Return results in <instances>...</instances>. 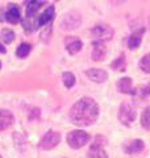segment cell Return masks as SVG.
Masks as SVG:
<instances>
[{"label": "cell", "instance_id": "9c48e42d", "mask_svg": "<svg viewBox=\"0 0 150 158\" xmlns=\"http://www.w3.org/2000/svg\"><path fill=\"white\" fill-rule=\"evenodd\" d=\"M53 17H54V7L50 6V7H48V8L45 9V11L37 17V21L33 24V29L46 25V24H49L50 21H52Z\"/></svg>", "mask_w": 150, "mask_h": 158}, {"label": "cell", "instance_id": "f1b7e54d", "mask_svg": "<svg viewBox=\"0 0 150 158\" xmlns=\"http://www.w3.org/2000/svg\"><path fill=\"white\" fill-rule=\"evenodd\" d=\"M0 69H2V62H0Z\"/></svg>", "mask_w": 150, "mask_h": 158}, {"label": "cell", "instance_id": "6da1fadb", "mask_svg": "<svg viewBox=\"0 0 150 158\" xmlns=\"http://www.w3.org/2000/svg\"><path fill=\"white\" fill-rule=\"evenodd\" d=\"M99 117V106L92 98H82L70 110V120L78 127L92 125Z\"/></svg>", "mask_w": 150, "mask_h": 158}, {"label": "cell", "instance_id": "4316f807", "mask_svg": "<svg viewBox=\"0 0 150 158\" xmlns=\"http://www.w3.org/2000/svg\"><path fill=\"white\" fill-rule=\"evenodd\" d=\"M6 52H7V49H6V48H4V45H3V44H2V42H0V53H3V54H4V53H6Z\"/></svg>", "mask_w": 150, "mask_h": 158}, {"label": "cell", "instance_id": "ba28073f", "mask_svg": "<svg viewBox=\"0 0 150 158\" xmlns=\"http://www.w3.org/2000/svg\"><path fill=\"white\" fill-rule=\"evenodd\" d=\"M106 57H107V48H106V45H104L103 41L96 40V41L92 44L91 58L94 59L95 62H100V61H104Z\"/></svg>", "mask_w": 150, "mask_h": 158}, {"label": "cell", "instance_id": "cb8c5ba5", "mask_svg": "<svg viewBox=\"0 0 150 158\" xmlns=\"http://www.w3.org/2000/svg\"><path fill=\"white\" fill-rule=\"evenodd\" d=\"M0 37L6 44H11L13 40H15V33L11 31V29H3L0 32Z\"/></svg>", "mask_w": 150, "mask_h": 158}, {"label": "cell", "instance_id": "4fadbf2b", "mask_svg": "<svg viewBox=\"0 0 150 158\" xmlns=\"http://www.w3.org/2000/svg\"><path fill=\"white\" fill-rule=\"evenodd\" d=\"M65 46L70 54H77L83 48V42L78 37H66L65 38Z\"/></svg>", "mask_w": 150, "mask_h": 158}, {"label": "cell", "instance_id": "8fae6325", "mask_svg": "<svg viewBox=\"0 0 150 158\" xmlns=\"http://www.w3.org/2000/svg\"><path fill=\"white\" fill-rule=\"evenodd\" d=\"M86 75L95 83H104L108 78L107 71L102 70V69H88L86 71Z\"/></svg>", "mask_w": 150, "mask_h": 158}, {"label": "cell", "instance_id": "9a60e30c", "mask_svg": "<svg viewBox=\"0 0 150 158\" xmlns=\"http://www.w3.org/2000/svg\"><path fill=\"white\" fill-rule=\"evenodd\" d=\"M144 32H145V29L141 28V29H138V31H134L131 34V37H129V41H128V48L131 49V50H134V49H137L140 45H141Z\"/></svg>", "mask_w": 150, "mask_h": 158}, {"label": "cell", "instance_id": "603a6c76", "mask_svg": "<svg viewBox=\"0 0 150 158\" xmlns=\"http://www.w3.org/2000/svg\"><path fill=\"white\" fill-rule=\"evenodd\" d=\"M140 69L144 73L150 74V54H146V56H144L141 58V61H140Z\"/></svg>", "mask_w": 150, "mask_h": 158}, {"label": "cell", "instance_id": "e0dca14e", "mask_svg": "<svg viewBox=\"0 0 150 158\" xmlns=\"http://www.w3.org/2000/svg\"><path fill=\"white\" fill-rule=\"evenodd\" d=\"M132 95L138 98V99L148 98L150 95V83H148V85H144V86H138L137 88H133Z\"/></svg>", "mask_w": 150, "mask_h": 158}, {"label": "cell", "instance_id": "3957f363", "mask_svg": "<svg viewBox=\"0 0 150 158\" xmlns=\"http://www.w3.org/2000/svg\"><path fill=\"white\" fill-rule=\"evenodd\" d=\"M90 141V135L84 131H73L67 135V144L73 149H81L84 145H87Z\"/></svg>", "mask_w": 150, "mask_h": 158}, {"label": "cell", "instance_id": "30bf717a", "mask_svg": "<svg viewBox=\"0 0 150 158\" xmlns=\"http://www.w3.org/2000/svg\"><path fill=\"white\" fill-rule=\"evenodd\" d=\"M46 3L45 0H27L25 2V12H27V17L32 19L33 16H36V13L44 4Z\"/></svg>", "mask_w": 150, "mask_h": 158}, {"label": "cell", "instance_id": "7402d4cb", "mask_svg": "<svg viewBox=\"0 0 150 158\" xmlns=\"http://www.w3.org/2000/svg\"><path fill=\"white\" fill-rule=\"evenodd\" d=\"M125 66H127V61H125V56H124V54H121V56H120L116 61L112 62V69H113V70L124 71Z\"/></svg>", "mask_w": 150, "mask_h": 158}, {"label": "cell", "instance_id": "44dd1931", "mask_svg": "<svg viewBox=\"0 0 150 158\" xmlns=\"http://www.w3.org/2000/svg\"><path fill=\"white\" fill-rule=\"evenodd\" d=\"M62 81H63V85L66 86V88H71V87H74L77 79H75V75L73 73L66 71V73H63V75H62Z\"/></svg>", "mask_w": 150, "mask_h": 158}, {"label": "cell", "instance_id": "83f0119b", "mask_svg": "<svg viewBox=\"0 0 150 158\" xmlns=\"http://www.w3.org/2000/svg\"><path fill=\"white\" fill-rule=\"evenodd\" d=\"M148 23H149V27H150V15H149V21Z\"/></svg>", "mask_w": 150, "mask_h": 158}, {"label": "cell", "instance_id": "ac0fdd59", "mask_svg": "<svg viewBox=\"0 0 150 158\" xmlns=\"http://www.w3.org/2000/svg\"><path fill=\"white\" fill-rule=\"evenodd\" d=\"M87 158H108L107 153L104 152L103 148H90V152L87 154Z\"/></svg>", "mask_w": 150, "mask_h": 158}, {"label": "cell", "instance_id": "52a82bcc", "mask_svg": "<svg viewBox=\"0 0 150 158\" xmlns=\"http://www.w3.org/2000/svg\"><path fill=\"white\" fill-rule=\"evenodd\" d=\"M3 16L4 17H2L0 20H6V21L11 23V24H17L20 21V19H21L20 8L16 6V4H8V7H7Z\"/></svg>", "mask_w": 150, "mask_h": 158}, {"label": "cell", "instance_id": "484cf974", "mask_svg": "<svg viewBox=\"0 0 150 158\" xmlns=\"http://www.w3.org/2000/svg\"><path fill=\"white\" fill-rule=\"evenodd\" d=\"M109 2H111L113 6H120V4H123L125 0H109Z\"/></svg>", "mask_w": 150, "mask_h": 158}, {"label": "cell", "instance_id": "d4e9b609", "mask_svg": "<svg viewBox=\"0 0 150 158\" xmlns=\"http://www.w3.org/2000/svg\"><path fill=\"white\" fill-rule=\"evenodd\" d=\"M107 144V138L103 137V136H96L94 138V142L91 144V146L94 148H104Z\"/></svg>", "mask_w": 150, "mask_h": 158}, {"label": "cell", "instance_id": "d6986e66", "mask_svg": "<svg viewBox=\"0 0 150 158\" xmlns=\"http://www.w3.org/2000/svg\"><path fill=\"white\" fill-rule=\"evenodd\" d=\"M31 50H32L31 44L23 42V44H20L19 48H17V50H16V56H17L19 58H25V57H28V54L31 53Z\"/></svg>", "mask_w": 150, "mask_h": 158}, {"label": "cell", "instance_id": "5bb4252c", "mask_svg": "<svg viewBox=\"0 0 150 158\" xmlns=\"http://www.w3.org/2000/svg\"><path fill=\"white\" fill-rule=\"evenodd\" d=\"M15 117L9 111L0 110V131H6L13 124Z\"/></svg>", "mask_w": 150, "mask_h": 158}, {"label": "cell", "instance_id": "2e32d148", "mask_svg": "<svg viewBox=\"0 0 150 158\" xmlns=\"http://www.w3.org/2000/svg\"><path fill=\"white\" fill-rule=\"evenodd\" d=\"M117 90L121 94H132L133 92V83L129 77H124L119 79L117 82Z\"/></svg>", "mask_w": 150, "mask_h": 158}, {"label": "cell", "instance_id": "5b68a950", "mask_svg": "<svg viewBox=\"0 0 150 158\" xmlns=\"http://www.w3.org/2000/svg\"><path fill=\"white\" fill-rule=\"evenodd\" d=\"M91 33L96 40L103 41V42L109 41V40H112L113 36H115L113 28L109 27L108 24H98V25H95L91 29Z\"/></svg>", "mask_w": 150, "mask_h": 158}, {"label": "cell", "instance_id": "277c9868", "mask_svg": "<svg viewBox=\"0 0 150 158\" xmlns=\"http://www.w3.org/2000/svg\"><path fill=\"white\" fill-rule=\"evenodd\" d=\"M136 110L132 107V104H129V103H123L121 106H120V110H119V120L121 124L124 125H132L134 120H136Z\"/></svg>", "mask_w": 150, "mask_h": 158}, {"label": "cell", "instance_id": "ffe728a7", "mask_svg": "<svg viewBox=\"0 0 150 158\" xmlns=\"http://www.w3.org/2000/svg\"><path fill=\"white\" fill-rule=\"evenodd\" d=\"M141 125L146 131H150V104L145 108V111L141 115Z\"/></svg>", "mask_w": 150, "mask_h": 158}, {"label": "cell", "instance_id": "7a4b0ae2", "mask_svg": "<svg viewBox=\"0 0 150 158\" xmlns=\"http://www.w3.org/2000/svg\"><path fill=\"white\" fill-rule=\"evenodd\" d=\"M82 24V16L77 11L67 12L61 20V29L62 31H75Z\"/></svg>", "mask_w": 150, "mask_h": 158}, {"label": "cell", "instance_id": "8992f818", "mask_svg": "<svg viewBox=\"0 0 150 158\" xmlns=\"http://www.w3.org/2000/svg\"><path fill=\"white\" fill-rule=\"evenodd\" d=\"M59 142H61V133L56 131H49L40 141V148L44 150H52Z\"/></svg>", "mask_w": 150, "mask_h": 158}, {"label": "cell", "instance_id": "7c38bea8", "mask_svg": "<svg viewBox=\"0 0 150 158\" xmlns=\"http://www.w3.org/2000/svg\"><path fill=\"white\" fill-rule=\"evenodd\" d=\"M145 148V144L142 140H140V138H136V140H131L128 141L127 144L124 145V150L125 153H128V154H137V153H141Z\"/></svg>", "mask_w": 150, "mask_h": 158}, {"label": "cell", "instance_id": "f546056e", "mask_svg": "<svg viewBox=\"0 0 150 158\" xmlns=\"http://www.w3.org/2000/svg\"><path fill=\"white\" fill-rule=\"evenodd\" d=\"M0 158H2V156H0Z\"/></svg>", "mask_w": 150, "mask_h": 158}]
</instances>
